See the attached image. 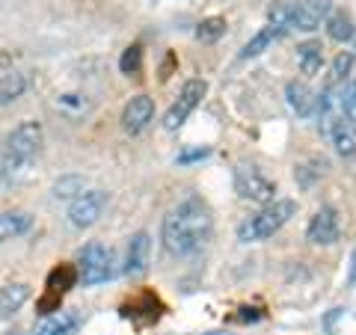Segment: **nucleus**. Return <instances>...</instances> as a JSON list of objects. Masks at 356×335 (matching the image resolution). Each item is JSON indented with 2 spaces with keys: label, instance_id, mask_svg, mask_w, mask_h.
<instances>
[{
  "label": "nucleus",
  "instance_id": "nucleus-28",
  "mask_svg": "<svg viewBox=\"0 0 356 335\" xmlns=\"http://www.w3.org/2000/svg\"><path fill=\"white\" fill-rule=\"evenodd\" d=\"M81 190V178H65V181H60L57 184V196L60 199H65V196H72V190Z\"/></svg>",
  "mask_w": 356,
  "mask_h": 335
},
{
  "label": "nucleus",
  "instance_id": "nucleus-13",
  "mask_svg": "<svg viewBox=\"0 0 356 335\" xmlns=\"http://www.w3.org/2000/svg\"><path fill=\"white\" fill-rule=\"evenodd\" d=\"M81 329V315L77 311H57V315H48L33 335H77Z\"/></svg>",
  "mask_w": 356,
  "mask_h": 335
},
{
  "label": "nucleus",
  "instance_id": "nucleus-18",
  "mask_svg": "<svg viewBox=\"0 0 356 335\" xmlns=\"http://www.w3.org/2000/svg\"><path fill=\"white\" fill-rule=\"evenodd\" d=\"M297 63H300V72L306 77L318 74L321 72V63H324V48H321V42H303L297 44Z\"/></svg>",
  "mask_w": 356,
  "mask_h": 335
},
{
  "label": "nucleus",
  "instance_id": "nucleus-31",
  "mask_svg": "<svg viewBox=\"0 0 356 335\" xmlns=\"http://www.w3.org/2000/svg\"><path fill=\"white\" fill-rule=\"evenodd\" d=\"M348 282L356 285V250H353V255H350V273H348Z\"/></svg>",
  "mask_w": 356,
  "mask_h": 335
},
{
  "label": "nucleus",
  "instance_id": "nucleus-26",
  "mask_svg": "<svg viewBox=\"0 0 356 335\" xmlns=\"http://www.w3.org/2000/svg\"><path fill=\"white\" fill-rule=\"evenodd\" d=\"M324 170H327V161H309V166H300L297 170V181L303 187H309L315 178L324 175Z\"/></svg>",
  "mask_w": 356,
  "mask_h": 335
},
{
  "label": "nucleus",
  "instance_id": "nucleus-16",
  "mask_svg": "<svg viewBox=\"0 0 356 335\" xmlns=\"http://www.w3.org/2000/svg\"><path fill=\"white\" fill-rule=\"evenodd\" d=\"M332 142H336V152L341 158H353L356 154V125L348 119H336V125L330 131Z\"/></svg>",
  "mask_w": 356,
  "mask_h": 335
},
{
  "label": "nucleus",
  "instance_id": "nucleus-21",
  "mask_svg": "<svg viewBox=\"0 0 356 335\" xmlns=\"http://www.w3.org/2000/svg\"><path fill=\"white\" fill-rule=\"evenodd\" d=\"M27 89V77L24 74H3L0 77V104H13L15 98L24 95Z\"/></svg>",
  "mask_w": 356,
  "mask_h": 335
},
{
  "label": "nucleus",
  "instance_id": "nucleus-22",
  "mask_svg": "<svg viewBox=\"0 0 356 335\" xmlns=\"http://www.w3.org/2000/svg\"><path fill=\"white\" fill-rule=\"evenodd\" d=\"M336 98H339V113L341 119H348L356 125V83L344 81L341 86H336Z\"/></svg>",
  "mask_w": 356,
  "mask_h": 335
},
{
  "label": "nucleus",
  "instance_id": "nucleus-9",
  "mask_svg": "<svg viewBox=\"0 0 356 335\" xmlns=\"http://www.w3.org/2000/svg\"><path fill=\"white\" fill-rule=\"evenodd\" d=\"M332 3L330 0H303L291 9V30H303V33H312L321 27V21L330 15Z\"/></svg>",
  "mask_w": 356,
  "mask_h": 335
},
{
  "label": "nucleus",
  "instance_id": "nucleus-25",
  "mask_svg": "<svg viewBox=\"0 0 356 335\" xmlns=\"http://www.w3.org/2000/svg\"><path fill=\"white\" fill-rule=\"evenodd\" d=\"M119 69H122V74H128V77L143 72V48H140V44H131V48L122 54Z\"/></svg>",
  "mask_w": 356,
  "mask_h": 335
},
{
  "label": "nucleus",
  "instance_id": "nucleus-30",
  "mask_svg": "<svg viewBox=\"0 0 356 335\" xmlns=\"http://www.w3.org/2000/svg\"><path fill=\"white\" fill-rule=\"evenodd\" d=\"M9 69H13V54H9V51H0V74L9 72Z\"/></svg>",
  "mask_w": 356,
  "mask_h": 335
},
{
  "label": "nucleus",
  "instance_id": "nucleus-32",
  "mask_svg": "<svg viewBox=\"0 0 356 335\" xmlns=\"http://www.w3.org/2000/svg\"><path fill=\"white\" fill-rule=\"evenodd\" d=\"M9 335H24V332H21V329H13V332H9Z\"/></svg>",
  "mask_w": 356,
  "mask_h": 335
},
{
  "label": "nucleus",
  "instance_id": "nucleus-5",
  "mask_svg": "<svg viewBox=\"0 0 356 335\" xmlns=\"http://www.w3.org/2000/svg\"><path fill=\"white\" fill-rule=\"evenodd\" d=\"M235 190H238L241 199H250V202H259V205H270L276 184L259 170V166L241 163L235 170Z\"/></svg>",
  "mask_w": 356,
  "mask_h": 335
},
{
  "label": "nucleus",
  "instance_id": "nucleus-2",
  "mask_svg": "<svg viewBox=\"0 0 356 335\" xmlns=\"http://www.w3.org/2000/svg\"><path fill=\"white\" fill-rule=\"evenodd\" d=\"M39 149H42V128L36 122H21L6 137L3 152H0V178L13 181L21 170H27V166L36 161Z\"/></svg>",
  "mask_w": 356,
  "mask_h": 335
},
{
  "label": "nucleus",
  "instance_id": "nucleus-29",
  "mask_svg": "<svg viewBox=\"0 0 356 335\" xmlns=\"http://www.w3.org/2000/svg\"><path fill=\"white\" fill-rule=\"evenodd\" d=\"M341 315H344V309H332L330 315H327V320H324V329H327V332H332V329H336V320H339Z\"/></svg>",
  "mask_w": 356,
  "mask_h": 335
},
{
  "label": "nucleus",
  "instance_id": "nucleus-11",
  "mask_svg": "<svg viewBox=\"0 0 356 335\" xmlns=\"http://www.w3.org/2000/svg\"><path fill=\"white\" fill-rule=\"evenodd\" d=\"M152 116H154V101L149 95H137L122 110V128L128 133H140L152 122Z\"/></svg>",
  "mask_w": 356,
  "mask_h": 335
},
{
  "label": "nucleus",
  "instance_id": "nucleus-20",
  "mask_svg": "<svg viewBox=\"0 0 356 335\" xmlns=\"http://www.w3.org/2000/svg\"><path fill=\"white\" fill-rule=\"evenodd\" d=\"M353 21H350V15L344 13V9H336V13H330L327 15V33H330V39L332 42H348V39H353Z\"/></svg>",
  "mask_w": 356,
  "mask_h": 335
},
{
  "label": "nucleus",
  "instance_id": "nucleus-3",
  "mask_svg": "<svg viewBox=\"0 0 356 335\" xmlns=\"http://www.w3.org/2000/svg\"><path fill=\"white\" fill-rule=\"evenodd\" d=\"M294 214H297V202H294V199H273L270 205H264L259 214L243 222V226L238 229V238L243 243L267 240V238H273V234L280 231Z\"/></svg>",
  "mask_w": 356,
  "mask_h": 335
},
{
  "label": "nucleus",
  "instance_id": "nucleus-27",
  "mask_svg": "<svg viewBox=\"0 0 356 335\" xmlns=\"http://www.w3.org/2000/svg\"><path fill=\"white\" fill-rule=\"evenodd\" d=\"M208 154H211V149H205V146H196V149H184L181 154H178V163H193V161H202V158H208Z\"/></svg>",
  "mask_w": 356,
  "mask_h": 335
},
{
  "label": "nucleus",
  "instance_id": "nucleus-12",
  "mask_svg": "<svg viewBox=\"0 0 356 335\" xmlns=\"http://www.w3.org/2000/svg\"><path fill=\"white\" fill-rule=\"evenodd\" d=\"M149 252H152V240L146 231H137L128 243V255H125V273L128 276H143L149 267Z\"/></svg>",
  "mask_w": 356,
  "mask_h": 335
},
{
  "label": "nucleus",
  "instance_id": "nucleus-34",
  "mask_svg": "<svg viewBox=\"0 0 356 335\" xmlns=\"http://www.w3.org/2000/svg\"><path fill=\"white\" fill-rule=\"evenodd\" d=\"M208 335H229V332H208Z\"/></svg>",
  "mask_w": 356,
  "mask_h": 335
},
{
  "label": "nucleus",
  "instance_id": "nucleus-24",
  "mask_svg": "<svg viewBox=\"0 0 356 335\" xmlns=\"http://www.w3.org/2000/svg\"><path fill=\"white\" fill-rule=\"evenodd\" d=\"M222 33H226V18H205L202 24L196 27V39L199 42H217Z\"/></svg>",
  "mask_w": 356,
  "mask_h": 335
},
{
  "label": "nucleus",
  "instance_id": "nucleus-19",
  "mask_svg": "<svg viewBox=\"0 0 356 335\" xmlns=\"http://www.w3.org/2000/svg\"><path fill=\"white\" fill-rule=\"evenodd\" d=\"M30 226H33L30 214H21V211H6V214H0V243L30 231Z\"/></svg>",
  "mask_w": 356,
  "mask_h": 335
},
{
  "label": "nucleus",
  "instance_id": "nucleus-4",
  "mask_svg": "<svg viewBox=\"0 0 356 335\" xmlns=\"http://www.w3.org/2000/svg\"><path fill=\"white\" fill-rule=\"evenodd\" d=\"M113 276V252H110L104 243H86L77 255V282L83 285H102Z\"/></svg>",
  "mask_w": 356,
  "mask_h": 335
},
{
  "label": "nucleus",
  "instance_id": "nucleus-7",
  "mask_svg": "<svg viewBox=\"0 0 356 335\" xmlns=\"http://www.w3.org/2000/svg\"><path fill=\"white\" fill-rule=\"evenodd\" d=\"M74 282H77V267H72V264H60L57 270H51V276H48V288H44L42 300L36 303V311H39V315H42V318L57 315L63 294L69 291Z\"/></svg>",
  "mask_w": 356,
  "mask_h": 335
},
{
  "label": "nucleus",
  "instance_id": "nucleus-33",
  "mask_svg": "<svg viewBox=\"0 0 356 335\" xmlns=\"http://www.w3.org/2000/svg\"><path fill=\"white\" fill-rule=\"evenodd\" d=\"M353 51H356V30H353Z\"/></svg>",
  "mask_w": 356,
  "mask_h": 335
},
{
  "label": "nucleus",
  "instance_id": "nucleus-15",
  "mask_svg": "<svg viewBox=\"0 0 356 335\" xmlns=\"http://www.w3.org/2000/svg\"><path fill=\"white\" fill-rule=\"evenodd\" d=\"M30 300V288L27 285H3L0 288V320L13 318L15 311Z\"/></svg>",
  "mask_w": 356,
  "mask_h": 335
},
{
  "label": "nucleus",
  "instance_id": "nucleus-23",
  "mask_svg": "<svg viewBox=\"0 0 356 335\" xmlns=\"http://www.w3.org/2000/svg\"><path fill=\"white\" fill-rule=\"evenodd\" d=\"M350 69H353V54L350 51H341L336 60H332V69H330V81H327V89H336L341 86L344 81H350Z\"/></svg>",
  "mask_w": 356,
  "mask_h": 335
},
{
  "label": "nucleus",
  "instance_id": "nucleus-1",
  "mask_svg": "<svg viewBox=\"0 0 356 335\" xmlns=\"http://www.w3.org/2000/svg\"><path fill=\"white\" fill-rule=\"evenodd\" d=\"M211 229H214V220H211L208 205L202 199H184L175 211L166 214L161 238L170 255H191L211 240Z\"/></svg>",
  "mask_w": 356,
  "mask_h": 335
},
{
  "label": "nucleus",
  "instance_id": "nucleus-14",
  "mask_svg": "<svg viewBox=\"0 0 356 335\" xmlns=\"http://www.w3.org/2000/svg\"><path fill=\"white\" fill-rule=\"evenodd\" d=\"M285 98H288V104H291V110L297 116H312L315 113V107H318V95L309 89V83L303 81H291L285 86Z\"/></svg>",
  "mask_w": 356,
  "mask_h": 335
},
{
  "label": "nucleus",
  "instance_id": "nucleus-8",
  "mask_svg": "<svg viewBox=\"0 0 356 335\" xmlns=\"http://www.w3.org/2000/svg\"><path fill=\"white\" fill-rule=\"evenodd\" d=\"M104 208H107V193H102V190H89V193H81L72 202L69 220L77 229H89L92 222H98V217L104 214Z\"/></svg>",
  "mask_w": 356,
  "mask_h": 335
},
{
  "label": "nucleus",
  "instance_id": "nucleus-6",
  "mask_svg": "<svg viewBox=\"0 0 356 335\" xmlns=\"http://www.w3.org/2000/svg\"><path fill=\"white\" fill-rule=\"evenodd\" d=\"M205 92H208V83L205 81H187L184 86H181V92H178V101L166 110V116H163V128L166 131H178L184 125L187 119H191V113L193 110L202 104V98H205Z\"/></svg>",
  "mask_w": 356,
  "mask_h": 335
},
{
  "label": "nucleus",
  "instance_id": "nucleus-10",
  "mask_svg": "<svg viewBox=\"0 0 356 335\" xmlns=\"http://www.w3.org/2000/svg\"><path fill=\"white\" fill-rule=\"evenodd\" d=\"M306 238L318 247H330V243L339 240V217L332 208H321L315 217H312L309 229H306Z\"/></svg>",
  "mask_w": 356,
  "mask_h": 335
},
{
  "label": "nucleus",
  "instance_id": "nucleus-17",
  "mask_svg": "<svg viewBox=\"0 0 356 335\" xmlns=\"http://www.w3.org/2000/svg\"><path fill=\"white\" fill-rule=\"evenodd\" d=\"M282 27H276V24H267L264 30H259V33H255V36L247 42V44H243V51H241V60H252V57H259V54H264L267 48H270V44L276 42V39H280L282 36Z\"/></svg>",
  "mask_w": 356,
  "mask_h": 335
}]
</instances>
